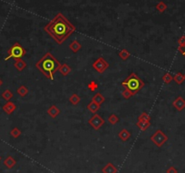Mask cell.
I'll list each match as a JSON object with an SVG mask.
<instances>
[{
	"label": "cell",
	"mask_w": 185,
	"mask_h": 173,
	"mask_svg": "<svg viewBox=\"0 0 185 173\" xmlns=\"http://www.w3.org/2000/svg\"><path fill=\"white\" fill-rule=\"evenodd\" d=\"M76 30V26L60 12L44 27V31L58 44H62L66 41Z\"/></svg>",
	"instance_id": "1"
},
{
	"label": "cell",
	"mask_w": 185,
	"mask_h": 173,
	"mask_svg": "<svg viewBox=\"0 0 185 173\" xmlns=\"http://www.w3.org/2000/svg\"><path fill=\"white\" fill-rule=\"evenodd\" d=\"M61 64L59 61L51 53H46L43 55L42 58L35 64V67L38 69L40 73H42L45 77L49 80H54L55 74L58 72Z\"/></svg>",
	"instance_id": "2"
},
{
	"label": "cell",
	"mask_w": 185,
	"mask_h": 173,
	"mask_svg": "<svg viewBox=\"0 0 185 173\" xmlns=\"http://www.w3.org/2000/svg\"><path fill=\"white\" fill-rule=\"evenodd\" d=\"M122 85L124 88H127L128 90H130L135 95L144 87V82L135 73H132L122 83Z\"/></svg>",
	"instance_id": "3"
},
{
	"label": "cell",
	"mask_w": 185,
	"mask_h": 173,
	"mask_svg": "<svg viewBox=\"0 0 185 173\" xmlns=\"http://www.w3.org/2000/svg\"><path fill=\"white\" fill-rule=\"evenodd\" d=\"M26 54V50L19 43H15L8 51V56L5 58V61H8L9 59H14V60H19L22 59Z\"/></svg>",
	"instance_id": "4"
},
{
	"label": "cell",
	"mask_w": 185,
	"mask_h": 173,
	"mask_svg": "<svg viewBox=\"0 0 185 173\" xmlns=\"http://www.w3.org/2000/svg\"><path fill=\"white\" fill-rule=\"evenodd\" d=\"M151 140L157 147L161 148L165 142H167L168 136L161 130H157L151 136Z\"/></svg>",
	"instance_id": "5"
},
{
	"label": "cell",
	"mask_w": 185,
	"mask_h": 173,
	"mask_svg": "<svg viewBox=\"0 0 185 173\" xmlns=\"http://www.w3.org/2000/svg\"><path fill=\"white\" fill-rule=\"evenodd\" d=\"M109 67V63L103 59V57H99L92 63V68L99 74H103V72Z\"/></svg>",
	"instance_id": "6"
},
{
	"label": "cell",
	"mask_w": 185,
	"mask_h": 173,
	"mask_svg": "<svg viewBox=\"0 0 185 173\" xmlns=\"http://www.w3.org/2000/svg\"><path fill=\"white\" fill-rule=\"evenodd\" d=\"M88 123L90 124V126L92 127V129H94L95 130H100V128L104 124V120L102 118L99 114L94 113L92 117L89 119Z\"/></svg>",
	"instance_id": "7"
},
{
	"label": "cell",
	"mask_w": 185,
	"mask_h": 173,
	"mask_svg": "<svg viewBox=\"0 0 185 173\" xmlns=\"http://www.w3.org/2000/svg\"><path fill=\"white\" fill-rule=\"evenodd\" d=\"M172 106L176 109L177 111L182 112L185 109V99L182 96H178L176 99L173 101Z\"/></svg>",
	"instance_id": "8"
},
{
	"label": "cell",
	"mask_w": 185,
	"mask_h": 173,
	"mask_svg": "<svg viewBox=\"0 0 185 173\" xmlns=\"http://www.w3.org/2000/svg\"><path fill=\"white\" fill-rule=\"evenodd\" d=\"M16 110H17V105L14 104V103L10 102V101H8L7 104L3 106V111L7 113V114H8V115L12 114Z\"/></svg>",
	"instance_id": "9"
},
{
	"label": "cell",
	"mask_w": 185,
	"mask_h": 173,
	"mask_svg": "<svg viewBox=\"0 0 185 173\" xmlns=\"http://www.w3.org/2000/svg\"><path fill=\"white\" fill-rule=\"evenodd\" d=\"M47 114L50 116L52 119H55L61 113V111L56 105H51L50 107L47 109Z\"/></svg>",
	"instance_id": "10"
},
{
	"label": "cell",
	"mask_w": 185,
	"mask_h": 173,
	"mask_svg": "<svg viewBox=\"0 0 185 173\" xmlns=\"http://www.w3.org/2000/svg\"><path fill=\"white\" fill-rule=\"evenodd\" d=\"M117 168L111 162L107 163L102 169V172L103 173H117Z\"/></svg>",
	"instance_id": "11"
},
{
	"label": "cell",
	"mask_w": 185,
	"mask_h": 173,
	"mask_svg": "<svg viewBox=\"0 0 185 173\" xmlns=\"http://www.w3.org/2000/svg\"><path fill=\"white\" fill-rule=\"evenodd\" d=\"M71 71H72V68L68 65L67 64H61L58 69V72L63 75V76H67L68 74L71 73Z\"/></svg>",
	"instance_id": "12"
},
{
	"label": "cell",
	"mask_w": 185,
	"mask_h": 173,
	"mask_svg": "<svg viewBox=\"0 0 185 173\" xmlns=\"http://www.w3.org/2000/svg\"><path fill=\"white\" fill-rule=\"evenodd\" d=\"M118 137L122 141H127L129 139L131 138V132L127 129H123L120 130V132L118 133Z\"/></svg>",
	"instance_id": "13"
},
{
	"label": "cell",
	"mask_w": 185,
	"mask_h": 173,
	"mask_svg": "<svg viewBox=\"0 0 185 173\" xmlns=\"http://www.w3.org/2000/svg\"><path fill=\"white\" fill-rule=\"evenodd\" d=\"M81 48H82V44L80 43V42H78L77 40L72 41V43L69 44V49L74 53L79 52L81 50Z\"/></svg>",
	"instance_id": "14"
},
{
	"label": "cell",
	"mask_w": 185,
	"mask_h": 173,
	"mask_svg": "<svg viewBox=\"0 0 185 173\" xmlns=\"http://www.w3.org/2000/svg\"><path fill=\"white\" fill-rule=\"evenodd\" d=\"M17 164V160L12 157V156H8L6 158V160H4V165L8 168V169H12L14 168Z\"/></svg>",
	"instance_id": "15"
},
{
	"label": "cell",
	"mask_w": 185,
	"mask_h": 173,
	"mask_svg": "<svg viewBox=\"0 0 185 173\" xmlns=\"http://www.w3.org/2000/svg\"><path fill=\"white\" fill-rule=\"evenodd\" d=\"M100 108H101V105H99V104H97L96 103H94V102H92L91 101L88 105H87V109H88V111L89 112H91L92 113H96L99 110H100Z\"/></svg>",
	"instance_id": "16"
},
{
	"label": "cell",
	"mask_w": 185,
	"mask_h": 173,
	"mask_svg": "<svg viewBox=\"0 0 185 173\" xmlns=\"http://www.w3.org/2000/svg\"><path fill=\"white\" fill-rule=\"evenodd\" d=\"M92 101L94 102V103H96L97 104H99V105H102L105 102V98L103 97V95L101 93H97V94H95L94 95L92 96Z\"/></svg>",
	"instance_id": "17"
},
{
	"label": "cell",
	"mask_w": 185,
	"mask_h": 173,
	"mask_svg": "<svg viewBox=\"0 0 185 173\" xmlns=\"http://www.w3.org/2000/svg\"><path fill=\"white\" fill-rule=\"evenodd\" d=\"M14 66H15V68H16L17 71L22 72V71L26 67V63H25L23 59H19V60H17L15 62Z\"/></svg>",
	"instance_id": "18"
},
{
	"label": "cell",
	"mask_w": 185,
	"mask_h": 173,
	"mask_svg": "<svg viewBox=\"0 0 185 173\" xmlns=\"http://www.w3.org/2000/svg\"><path fill=\"white\" fill-rule=\"evenodd\" d=\"M136 125L137 127L142 130V131H144L146 130L151 125V121H137L136 122Z\"/></svg>",
	"instance_id": "19"
},
{
	"label": "cell",
	"mask_w": 185,
	"mask_h": 173,
	"mask_svg": "<svg viewBox=\"0 0 185 173\" xmlns=\"http://www.w3.org/2000/svg\"><path fill=\"white\" fill-rule=\"evenodd\" d=\"M130 55H131V53H130V52L127 50V49H122L120 52L118 53V56L121 58V60L123 61H126L129 57H130Z\"/></svg>",
	"instance_id": "20"
},
{
	"label": "cell",
	"mask_w": 185,
	"mask_h": 173,
	"mask_svg": "<svg viewBox=\"0 0 185 173\" xmlns=\"http://www.w3.org/2000/svg\"><path fill=\"white\" fill-rule=\"evenodd\" d=\"M17 93L19 96L25 97V96L28 94V89H27V87L25 86V85H21V86H19L17 88Z\"/></svg>",
	"instance_id": "21"
},
{
	"label": "cell",
	"mask_w": 185,
	"mask_h": 173,
	"mask_svg": "<svg viewBox=\"0 0 185 173\" xmlns=\"http://www.w3.org/2000/svg\"><path fill=\"white\" fill-rule=\"evenodd\" d=\"M173 81L176 83L177 84H182L185 81L184 74H182V73H177L176 74L173 76Z\"/></svg>",
	"instance_id": "22"
},
{
	"label": "cell",
	"mask_w": 185,
	"mask_h": 173,
	"mask_svg": "<svg viewBox=\"0 0 185 173\" xmlns=\"http://www.w3.org/2000/svg\"><path fill=\"white\" fill-rule=\"evenodd\" d=\"M13 93L9 90V89H7V90H5L3 93H2V98L4 99V100H6V101H10L12 98H13Z\"/></svg>",
	"instance_id": "23"
},
{
	"label": "cell",
	"mask_w": 185,
	"mask_h": 173,
	"mask_svg": "<svg viewBox=\"0 0 185 173\" xmlns=\"http://www.w3.org/2000/svg\"><path fill=\"white\" fill-rule=\"evenodd\" d=\"M69 102L73 105H77L81 102V98H80V96L77 95L76 94H73L69 98Z\"/></svg>",
	"instance_id": "24"
},
{
	"label": "cell",
	"mask_w": 185,
	"mask_h": 173,
	"mask_svg": "<svg viewBox=\"0 0 185 173\" xmlns=\"http://www.w3.org/2000/svg\"><path fill=\"white\" fill-rule=\"evenodd\" d=\"M137 121H151V116L146 113V112H143L141 113L138 118H137Z\"/></svg>",
	"instance_id": "25"
},
{
	"label": "cell",
	"mask_w": 185,
	"mask_h": 173,
	"mask_svg": "<svg viewBox=\"0 0 185 173\" xmlns=\"http://www.w3.org/2000/svg\"><path fill=\"white\" fill-rule=\"evenodd\" d=\"M155 8H156L158 12L163 13V12L166 11V9H167V5H166L163 1H160V2H158V4L156 5Z\"/></svg>",
	"instance_id": "26"
},
{
	"label": "cell",
	"mask_w": 185,
	"mask_h": 173,
	"mask_svg": "<svg viewBox=\"0 0 185 173\" xmlns=\"http://www.w3.org/2000/svg\"><path fill=\"white\" fill-rule=\"evenodd\" d=\"M120 121V119H119V117H118L116 114H111L109 116V118H108V121H109L110 123L112 124V125H115L116 123H118Z\"/></svg>",
	"instance_id": "27"
},
{
	"label": "cell",
	"mask_w": 185,
	"mask_h": 173,
	"mask_svg": "<svg viewBox=\"0 0 185 173\" xmlns=\"http://www.w3.org/2000/svg\"><path fill=\"white\" fill-rule=\"evenodd\" d=\"M10 135H11L13 138H18V137L21 135V130H20V129H18L17 127H15V128H13V129L11 130V131H10Z\"/></svg>",
	"instance_id": "28"
},
{
	"label": "cell",
	"mask_w": 185,
	"mask_h": 173,
	"mask_svg": "<svg viewBox=\"0 0 185 173\" xmlns=\"http://www.w3.org/2000/svg\"><path fill=\"white\" fill-rule=\"evenodd\" d=\"M122 94H123L124 99H130V98H132L133 96L135 95V94H134L130 90H128L127 88H124V91L122 92Z\"/></svg>",
	"instance_id": "29"
},
{
	"label": "cell",
	"mask_w": 185,
	"mask_h": 173,
	"mask_svg": "<svg viewBox=\"0 0 185 173\" xmlns=\"http://www.w3.org/2000/svg\"><path fill=\"white\" fill-rule=\"evenodd\" d=\"M172 80H173V77L172 76V74H171L170 73H166V74L162 76V81H163L166 84H169Z\"/></svg>",
	"instance_id": "30"
},
{
	"label": "cell",
	"mask_w": 185,
	"mask_h": 173,
	"mask_svg": "<svg viewBox=\"0 0 185 173\" xmlns=\"http://www.w3.org/2000/svg\"><path fill=\"white\" fill-rule=\"evenodd\" d=\"M87 88H88L91 92H94V91H96V90L98 89V84H97L96 82L92 81V82H90V83L87 84Z\"/></svg>",
	"instance_id": "31"
},
{
	"label": "cell",
	"mask_w": 185,
	"mask_h": 173,
	"mask_svg": "<svg viewBox=\"0 0 185 173\" xmlns=\"http://www.w3.org/2000/svg\"><path fill=\"white\" fill-rule=\"evenodd\" d=\"M178 43H179V47H182L183 45H185V35L181 36L178 39Z\"/></svg>",
	"instance_id": "32"
},
{
	"label": "cell",
	"mask_w": 185,
	"mask_h": 173,
	"mask_svg": "<svg viewBox=\"0 0 185 173\" xmlns=\"http://www.w3.org/2000/svg\"><path fill=\"white\" fill-rule=\"evenodd\" d=\"M166 173H178V170H177L175 167L172 166V167H170L169 169H167Z\"/></svg>",
	"instance_id": "33"
},
{
	"label": "cell",
	"mask_w": 185,
	"mask_h": 173,
	"mask_svg": "<svg viewBox=\"0 0 185 173\" xmlns=\"http://www.w3.org/2000/svg\"><path fill=\"white\" fill-rule=\"evenodd\" d=\"M178 50L185 57V45H183L182 47H178Z\"/></svg>",
	"instance_id": "34"
},
{
	"label": "cell",
	"mask_w": 185,
	"mask_h": 173,
	"mask_svg": "<svg viewBox=\"0 0 185 173\" xmlns=\"http://www.w3.org/2000/svg\"><path fill=\"white\" fill-rule=\"evenodd\" d=\"M2 84H3V81L1 80V78H0V87L2 86Z\"/></svg>",
	"instance_id": "35"
},
{
	"label": "cell",
	"mask_w": 185,
	"mask_h": 173,
	"mask_svg": "<svg viewBox=\"0 0 185 173\" xmlns=\"http://www.w3.org/2000/svg\"><path fill=\"white\" fill-rule=\"evenodd\" d=\"M2 160V159H1V156H0V160Z\"/></svg>",
	"instance_id": "36"
},
{
	"label": "cell",
	"mask_w": 185,
	"mask_h": 173,
	"mask_svg": "<svg viewBox=\"0 0 185 173\" xmlns=\"http://www.w3.org/2000/svg\"><path fill=\"white\" fill-rule=\"evenodd\" d=\"M184 78H185V74H184Z\"/></svg>",
	"instance_id": "37"
}]
</instances>
